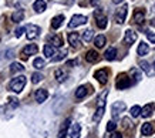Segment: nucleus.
I'll return each instance as SVG.
<instances>
[{"label":"nucleus","instance_id":"nucleus-1","mask_svg":"<svg viewBox=\"0 0 155 138\" xmlns=\"http://www.w3.org/2000/svg\"><path fill=\"white\" fill-rule=\"evenodd\" d=\"M24 86H26V77L19 76V77H16V78H13V80L10 81L9 88L12 91H14V93H20V91L24 88Z\"/></svg>","mask_w":155,"mask_h":138},{"label":"nucleus","instance_id":"nucleus-2","mask_svg":"<svg viewBox=\"0 0 155 138\" xmlns=\"http://www.w3.org/2000/svg\"><path fill=\"white\" fill-rule=\"evenodd\" d=\"M87 23V17L83 15H74L71 17V20L68 21V29H75L78 27L81 24H85Z\"/></svg>","mask_w":155,"mask_h":138},{"label":"nucleus","instance_id":"nucleus-3","mask_svg":"<svg viewBox=\"0 0 155 138\" xmlns=\"http://www.w3.org/2000/svg\"><path fill=\"white\" fill-rule=\"evenodd\" d=\"M127 13H128V6L124 5L120 10H117V13H115V21H117L118 24H121L125 21V17H127Z\"/></svg>","mask_w":155,"mask_h":138},{"label":"nucleus","instance_id":"nucleus-4","mask_svg":"<svg viewBox=\"0 0 155 138\" xmlns=\"http://www.w3.org/2000/svg\"><path fill=\"white\" fill-rule=\"evenodd\" d=\"M26 36H27L28 40H33V38H36L38 36V33H40V27L38 26H36V24H28L27 27H26Z\"/></svg>","mask_w":155,"mask_h":138},{"label":"nucleus","instance_id":"nucleus-5","mask_svg":"<svg viewBox=\"0 0 155 138\" xmlns=\"http://www.w3.org/2000/svg\"><path fill=\"white\" fill-rule=\"evenodd\" d=\"M37 51H38V47L36 44H27V46L23 48V51H21V58L26 60L28 56H33V54H36Z\"/></svg>","mask_w":155,"mask_h":138},{"label":"nucleus","instance_id":"nucleus-6","mask_svg":"<svg viewBox=\"0 0 155 138\" xmlns=\"http://www.w3.org/2000/svg\"><path fill=\"white\" fill-rule=\"evenodd\" d=\"M130 86H131V80H130L125 74H121V76L118 77V81H117L118 90H124V88H127V87H130Z\"/></svg>","mask_w":155,"mask_h":138},{"label":"nucleus","instance_id":"nucleus-7","mask_svg":"<svg viewBox=\"0 0 155 138\" xmlns=\"http://www.w3.org/2000/svg\"><path fill=\"white\" fill-rule=\"evenodd\" d=\"M125 110V103H122V101H115L113 104V107H111V111H113V117L114 118H117L118 114L120 113H122Z\"/></svg>","mask_w":155,"mask_h":138},{"label":"nucleus","instance_id":"nucleus-8","mask_svg":"<svg viewBox=\"0 0 155 138\" xmlns=\"http://www.w3.org/2000/svg\"><path fill=\"white\" fill-rule=\"evenodd\" d=\"M135 40H137V33L134 31V30H127L125 31V37H124V43L128 44V46H131L132 43H135Z\"/></svg>","mask_w":155,"mask_h":138},{"label":"nucleus","instance_id":"nucleus-9","mask_svg":"<svg viewBox=\"0 0 155 138\" xmlns=\"http://www.w3.org/2000/svg\"><path fill=\"white\" fill-rule=\"evenodd\" d=\"M34 97H36V101H37L38 104H41V103H44V101L47 100L48 93H47V90H44V88H40V90L36 91Z\"/></svg>","mask_w":155,"mask_h":138},{"label":"nucleus","instance_id":"nucleus-10","mask_svg":"<svg viewBox=\"0 0 155 138\" xmlns=\"http://www.w3.org/2000/svg\"><path fill=\"white\" fill-rule=\"evenodd\" d=\"M94 16H95V20H97V26L100 29H105L107 27V17L104 15H101L100 12H95Z\"/></svg>","mask_w":155,"mask_h":138},{"label":"nucleus","instance_id":"nucleus-11","mask_svg":"<svg viewBox=\"0 0 155 138\" xmlns=\"http://www.w3.org/2000/svg\"><path fill=\"white\" fill-rule=\"evenodd\" d=\"M94 77L101 83V84H105V83L108 81V71L107 70H104V68L103 70H98V71H95Z\"/></svg>","mask_w":155,"mask_h":138},{"label":"nucleus","instance_id":"nucleus-12","mask_svg":"<svg viewBox=\"0 0 155 138\" xmlns=\"http://www.w3.org/2000/svg\"><path fill=\"white\" fill-rule=\"evenodd\" d=\"M81 135V125L74 123L70 128V138H80Z\"/></svg>","mask_w":155,"mask_h":138},{"label":"nucleus","instance_id":"nucleus-13","mask_svg":"<svg viewBox=\"0 0 155 138\" xmlns=\"http://www.w3.org/2000/svg\"><path fill=\"white\" fill-rule=\"evenodd\" d=\"M154 110H155V104H147L144 108L141 110V114H142V117L144 118H148V117H151L152 115V113H154Z\"/></svg>","mask_w":155,"mask_h":138},{"label":"nucleus","instance_id":"nucleus-14","mask_svg":"<svg viewBox=\"0 0 155 138\" xmlns=\"http://www.w3.org/2000/svg\"><path fill=\"white\" fill-rule=\"evenodd\" d=\"M68 43H70L73 47H78V44H80V34L68 33Z\"/></svg>","mask_w":155,"mask_h":138},{"label":"nucleus","instance_id":"nucleus-15","mask_svg":"<svg viewBox=\"0 0 155 138\" xmlns=\"http://www.w3.org/2000/svg\"><path fill=\"white\" fill-rule=\"evenodd\" d=\"M48 41H50V44L54 46V47H61V46H63V38H61L58 34L50 36V37H48Z\"/></svg>","mask_w":155,"mask_h":138},{"label":"nucleus","instance_id":"nucleus-16","mask_svg":"<svg viewBox=\"0 0 155 138\" xmlns=\"http://www.w3.org/2000/svg\"><path fill=\"white\" fill-rule=\"evenodd\" d=\"M70 124H71L70 118H67L66 121L63 123V125H61V128H60V133H58V138H66L67 130H68V127H70Z\"/></svg>","mask_w":155,"mask_h":138},{"label":"nucleus","instance_id":"nucleus-17","mask_svg":"<svg viewBox=\"0 0 155 138\" xmlns=\"http://www.w3.org/2000/svg\"><path fill=\"white\" fill-rule=\"evenodd\" d=\"M144 17H145V12L142 9H137L135 12H134V20H135V23L141 24L142 21H144Z\"/></svg>","mask_w":155,"mask_h":138},{"label":"nucleus","instance_id":"nucleus-18","mask_svg":"<svg viewBox=\"0 0 155 138\" xmlns=\"http://www.w3.org/2000/svg\"><path fill=\"white\" fill-rule=\"evenodd\" d=\"M54 77H56V80L58 83H63L67 78V71H64L63 68H57L56 71H54Z\"/></svg>","mask_w":155,"mask_h":138},{"label":"nucleus","instance_id":"nucleus-19","mask_svg":"<svg viewBox=\"0 0 155 138\" xmlns=\"http://www.w3.org/2000/svg\"><path fill=\"white\" fill-rule=\"evenodd\" d=\"M85 60H87L88 63L98 61V53L95 51V50H90V51H87V54H85Z\"/></svg>","mask_w":155,"mask_h":138},{"label":"nucleus","instance_id":"nucleus-20","mask_svg":"<svg viewBox=\"0 0 155 138\" xmlns=\"http://www.w3.org/2000/svg\"><path fill=\"white\" fill-rule=\"evenodd\" d=\"M46 2L44 0H36L34 2V5H33V9L37 12V13H43L44 10H46Z\"/></svg>","mask_w":155,"mask_h":138},{"label":"nucleus","instance_id":"nucleus-21","mask_svg":"<svg viewBox=\"0 0 155 138\" xmlns=\"http://www.w3.org/2000/svg\"><path fill=\"white\" fill-rule=\"evenodd\" d=\"M104 111H105V107H97V111L93 115V121L94 123H100L101 121V118H103V115H104Z\"/></svg>","mask_w":155,"mask_h":138},{"label":"nucleus","instance_id":"nucleus-22","mask_svg":"<svg viewBox=\"0 0 155 138\" xmlns=\"http://www.w3.org/2000/svg\"><path fill=\"white\" fill-rule=\"evenodd\" d=\"M88 94V90H87V86H81L75 90V98H84L85 95Z\"/></svg>","mask_w":155,"mask_h":138},{"label":"nucleus","instance_id":"nucleus-23","mask_svg":"<svg viewBox=\"0 0 155 138\" xmlns=\"http://www.w3.org/2000/svg\"><path fill=\"white\" fill-rule=\"evenodd\" d=\"M63 21H64V16H63V15L56 16V17L51 20V27H53L54 30H57V29H58V27L61 26V24H63Z\"/></svg>","mask_w":155,"mask_h":138},{"label":"nucleus","instance_id":"nucleus-24","mask_svg":"<svg viewBox=\"0 0 155 138\" xmlns=\"http://www.w3.org/2000/svg\"><path fill=\"white\" fill-rule=\"evenodd\" d=\"M43 51H44V56H46V57L51 58V56H54V53H56V48H54V46H51V44H44Z\"/></svg>","mask_w":155,"mask_h":138},{"label":"nucleus","instance_id":"nucleus-25","mask_svg":"<svg viewBox=\"0 0 155 138\" xmlns=\"http://www.w3.org/2000/svg\"><path fill=\"white\" fill-rule=\"evenodd\" d=\"M115 56H117V48H114V47H110L105 51V54H104L105 60H108V61H113L114 58H115Z\"/></svg>","mask_w":155,"mask_h":138},{"label":"nucleus","instance_id":"nucleus-26","mask_svg":"<svg viewBox=\"0 0 155 138\" xmlns=\"http://www.w3.org/2000/svg\"><path fill=\"white\" fill-rule=\"evenodd\" d=\"M152 131H154V127H152V124L151 123H145V124H142V128H141V133L142 135H151L152 134Z\"/></svg>","mask_w":155,"mask_h":138},{"label":"nucleus","instance_id":"nucleus-27","mask_svg":"<svg viewBox=\"0 0 155 138\" xmlns=\"http://www.w3.org/2000/svg\"><path fill=\"white\" fill-rule=\"evenodd\" d=\"M105 41H107V38H105V36H103V34H100V36H97V37L94 38V46L97 48H101L104 47V44H105Z\"/></svg>","mask_w":155,"mask_h":138},{"label":"nucleus","instance_id":"nucleus-28","mask_svg":"<svg viewBox=\"0 0 155 138\" xmlns=\"http://www.w3.org/2000/svg\"><path fill=\"white\" fill-rule=\"evenodd\" d=\"M23 19H24L23 10H17V12H14L13 15H12V20H13L14 23H19V21H21Z\"/></svg>","mask_w":155,"mask_h":138},{"label":"nucleus","instance_id":"nucleus-29","mask_svg":"<svg viewBox=\"0 0 155 138\" xmlns=\"http://www.w3.org/2000/svg\"><path fill=\"white\" fill-rule=\"evenodd\" d=\"M107 95H108V91L107 90L100 94L98 100H97V107H105V98H107Z\"/></svg>","mask_w":155,"mask_h":138},{"label":"nucleus","instance_id":"nucleus-30","mask_svg":"<svg viewBox=\"0 0 155 138\" xmlns=\"http://www.w3.org/2000/svg\"><path fill=\"white\" fill-rule=\"evenodd\" d=\"M93 37H94V31L93 30H85L84 33H83V40H84L85 43H88V41H91L93 40Z\"/></svg>","mask_w":155,"mask_h":138},{"label":"nucleus","instance_id":"nucleus-31","mask_svg":"<svg viewBox=\"0 0 155 138\" xmlns=\"http://www.w3.org/2000/svg\"><path fill=\"white\" fill-rule=\"evenodd\" d=\"M150 67H151V66H150V63H147L145 60H144V61H141V70L147 71V74H148V76H154L155 71H152Z\"/></svg>","mask_w":155,"mask_h":138},{"label":"nucleus","instance_id":"nucleus-32","mask_svg":"<svg viewBox=\"0 0 155 138\" xmlns=\"http://www.w3.org/2000/svg\"><path fill=\"white\" fill-rule=\"evenodd\" d=\"M10 71L12 73H21L24 71V67L20 64V63H13L12 66H10Z\"/></svg>","mask_w":155,"mask_h":138},{"label":"nucleus","instance_id":"nucleus-33","mask_svg":"<svg viewBox=\"0 0 155 138\" xmlns=\"http://www.w3.org/2000/svg\"><path fill=\"white\" fill-rule=\"evenodd\" d=\"M137 51H138V54H140V56H145L147 53L150 51V47H148V44L141 43L140 46H138V50H137Z\"/></svg>","mask_w":155,"mask_h":138},{"label":"nucleus","instance_id":"nucleus-34","mask_svg":"<svg viewBox=\"0 0 155 138\" xmlns=\"http://www.w3.org/2000/svg\"><path fill=\"white\" fill-rule=\"evenodd\" d=\"M33 66L37 68V70H41V68H44V66H46V61L43 60V58H36L33 61Z\"/></svg>","mask_w":155,"mask_h":138},{"label":"nucleus","instance_id":"nucleus-35","mask_svg":"<svg viewBox=\"0 0 155 138\" xmlns=\"http://www.w3.org/2000/svg\"><path fill=\"white\" fill-rule=\"evenodd\" d=\"M44 77H43V74H40V73H34L33 76H31V83L33 84H37V83H40V81L43 80Z\"/></svg>","mask_w":155,"mask_h":138},{"label":"nucleus","instance_id":"nucleus-36","mask_svg":"<svg viewBox=\"0 0 155 138\" xmlns=\"http://www.w3.org/2000/svg\"><path fill=\"white\" fill-rule=\"evenodd\" d=\"M140 114H141V107H140V105H134L131 108V115L134 118H137Z\"/></svg>","mask_w":155,"mask_h":138},{"label":"nucleus","instance_id":"nucleus-37","mask_svg":"<svg viewBox=\"0 0 155 138\" xmlns=\"http://www.w3.org/2000/svg\"><path fill=\"white\" fill-rule=\"evenodd\" d=\"M66 56H67V50H63L61 53H58V54H57V57H53L51 58V61H61V60L66 57Z\"/></svg>","mask_w":155,"mask_h":138},{"label":"nucleus","instance_id":"nucleus-38","mask_svg":"<svg viewBox=\"0 0 155 138\" xmlns=\"http://www.w3.org/2000/svg\"><path fill=\"white\" fill-rule=\"evenodd\" d=\"M115 128H117V124L114 123V121H110V123L107 124V131H110V133H111V131H114Z\"/></svg>","mask_w":155,"mask_h":138},{"label":"nucleus","instance_id":"nucleus-39","mask_svg":"<svg viewBox=\"0 0 155 138\" xmlns=\"http://www.w3.org/2000/svg\"><path fill=\"white\" fill-rule=\"evenodd\" d=\"M147 37H148V40H150L151 43L155 44V33H151V31H147Z\"/></svg>","mask_w":155,"mask_h":138},{"label":"nucleus","instance_id":"nucleus-40","mask_svg":"<svg viewBox=\"0 0 155 138\" xmlns=\"http://www.w3.org/2000/svg\"><path fill=\"white\" fill-rule=\"evenodd\" d=\"M26 31V27H19V29L16 30V37H21V34Z\"/></svg>","mask_w":155,"mask_h":138},{"label":"nucleus","instance_id":"nucleus-41","mask_svg":"<svg viewBox=\"0 0 155 138\" xmlns=\"http://www.w3.org/2000/svg\"><path fill=\"white\" fill-rule=\"evenodd\" d=\"M131 73L132 74H135V80H141V74H140V71H138L137 68H132Z\"/></svg>","mask_w":155,"mask_h":138},{"label":"nucleus","instance_id":"nucleus-42","mask_svg":"<svg viewBox=\"0 0 155 138\" xmlns=\"http://www.w3.org/2000/svg\"><path fill=\"white\" fill-rule=\"evenodd\" d=\"M111 138H122L121 134H118V133H113L111 134Z\"/></svg>","mask_w":155,"mask_h":138},{"label":"nucleus","instance_id":"nucleus-43","mask_svg":"<svg viewBox=\"0 0 155 138\" xmlns=\"http://www.w3.org/2000/svg\"><path fill=\"white\" fill-rule=\"evenodd\" d=\"M74 64H77V61H75V60H74V61H68V63H67V66H74Z\"/></svg>","mask_w":155,"mask_h":138},{"label":"nucleus","instance_id":"nucleus-44","mask_svg":"<svg viewBox=\"0 0 155 138\" xmlns=\"http://www.w3.org/2000/svg\"><path fill=\"white\" fill-rule=\"evenodd\" d=\"M124 0H113V3H115V5H118V3H122Z\"/></svg>","mask_w":155,"mask_h":138}]
</instances>
